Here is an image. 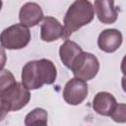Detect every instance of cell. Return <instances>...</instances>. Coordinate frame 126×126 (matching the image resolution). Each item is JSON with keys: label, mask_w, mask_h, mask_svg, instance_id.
Segmentation results:
<instances>
[{"label": "cell", "mask_w": 126, "mask_h": 126, "mask_svg": "<svg viewBox=\"0 0 126 126\" xmlns=\"http://www.w3.org/2000/svg\"><path fill=\"white\" fill-rule=\"evenodd\" d=\"M57 71L54 63L49 59H39L28 62L22 69V85L30 90H37L44 84L55 82Z\"/></svg>", "instance_id": "6da1fadb"}, {"label": "cell", "mask_w": 126, "mask_h": 126, "mask_svg": "<svg viewBox=\"0 0 126 126\" xmlns=\"http://www.w3.org/2000/svg\"><path fill=\"white\" fill-rule=\"evenodd\" d=\"M94 17L93 4L87 0H77L68 8L64 17V35L67 39L82 27L90 24Z\"/></svg>", "instance_id": "7a4b0ae2"}, {"label": "cell", "mask_w": 126, "mask_h": 126, "mask_svg": "<svg viewBox=\"0 0 126 126\" xmlns=\"http://www.w3.org/2000/svg\"><path fill=\"white\" fill-rule=\"evenodd\" d=\"M31 40L29 28L22 24H16L3 30L0 33L1 45L10 50H17L26 47Z\"/></svg>", "instance_id": "3957f363"}, {"label": "cell", "mask_w": 126, "mask_h": 126, "mask_svg": "<svg viewBox=\"0 0 126 126\" xmlns=\"http://www.w3.org/2000/svg\"><path fill=\"white\" fill-rule=\"evenodd\" d=\"M30 99V91L25 88L22 83L18 82H16L0 94V100L8 112L18 111L24 108L29 103Z\"/></svg>", "instance_id": "277c9868"}, {"label": "cell", "mask_w": 126, "mask_h": 126, "mask_svg": "<svg viewBox=\"0 0 126 126\" xmlns=\"http://www.w3.org/2000/svg\"><path fill=\"white\" fill-rule=\"evenodd\" d=\"M70 70L73 72L75 78L85 82L90 81L97 75L99 70V61L93 53L83 51L75 59Z\"/></svg>", "instance_id": "5b68a950"}, {"label": "cell", "mask_w": 126, "mask_h": 126, "mask_svg": "<svg viewBox=\"0 0 126 126\" xmlns=\"http://www.w3.org/2000/svg\"><path fill=\"white\" fill-rule=\"evenodd\" d=\"M89 86L88 84L78 78L69 80L63 90L64 100L71 105H78L82 103L88 95Z\"/></svg>", "instance_id": "8992f818"}, {"label": "cell", "mask_w": 126, "mask_h": 126, "mask_svg": "<svg viewBox=\"0 0 126 126\" xmlns=\"http://www.w3.org/2000/svg\"><path fill=\"white\" fill-rule=\"evenodd\" d=\"M122 33L116 29L103 30L97 37L98 48L106 53L116 51L122 44Z\"/></svg>", "instance_id": "52a82bcc"}, {"label": "cell", "mask_w": 126, "mask_h": 126, "mask_svg": "<svg viewBox=\"0 0 126 126\" xmlns=\"http://www.w3.org/2000/svg\"><path fill=\"white\" fill-rule=\"evenodd\" d=\"M43 19V12L41 7L34 2H28L24 4L19 12V20L22 25L29 27H35Z\"/></svg>", "instance_id": "ba28073f"}, {"label": "cell", "mask_w": 126, "mask_h": 126, "mask_svg": "<svg viewBox=\"0 0 126 126\" xmlns=\"http://www.w3.org/2000/svg\"><path fill=\"white\" fill-rule=\"evenodd\" d=\"M114 1L110 0H96L94 1L93 7L94 11L97 16L99 22L105 25L113 24L118 18L119 9L114 6Z\"/></svg>", "instance_id": "9c48e42d"}, {"label": "cell", "mask_w": 126, "mask_h": 126, "mask_svg": "<svg viewBox=\"0 0 126 126\" xmlns=\"http://www.w3.org/2000/svg\"><path fill=\"white\" fill-rule=\"evenodd\" d=\"M64 35V29L60 22L53 17L43 18L40 26V38L45 42L57 40Z\"/></svg>", "instance_id": "30bf717a"}, {"label": "cell", "mask_w": 126, "mask_h": 126, "mask_svg": "<svg viewBox=\"0 0 126 126\" xmlns=\"http://www.w3.org/2000/svg\"><path fill=\"white\" fill-rule=\"evenodd\" d=\"M116 106L117 101L113 94H111L110 93L99 92L94 96L93 108L99 115L110 116Z\"/></svg>", "instance_id": "8fae6325"}, {"label": "cell", "mask_w": 126, "mask_h": 126, "mask_svg": "<svg viewBox=\"0 0 126 126\" xmlns=\"http://www.w3.org/2000/svg\"><path fill=\"white\" fill-rule=\"evenodd\" d=\"M83 52L82 47L73 40L66 39L59 47V56L62 63L67 67L71 68L75 59Z\"/></svg>", "instance_id": "7c38bea8"}, {"label": "cell", "mask_w": 126, "mask_h": 126, "mask_svg": "<svg viewBox=\"0 0 126 126\" xmlns=\"http://www.w3.org/2000/svg\"><path fill=\"white\" fill-rule=\"evenodd\" d=\"M47 111L43 108L36 107L29 112L25 117L26 126H47Z\"/></svg>", "instance_id": "4fadbf2b"}, {"label": "cell", "mask_w": 126, "mask_h": 126, "mask_svg": "<svg viewBox=\"0 0 126 126\" xmlns=\"http://www.w3.org/2000/svg\"><path fill=\"white\" fill-rule=\"evenodd\" d=\"M15 83L16 80L11 71L7 69H2L0 71V94Z\"/></svg>", "instance_id": "5bb4252c"}, {"label": "cell", "mask_w": 126, "mask_h": 126, "mask_svg": "<svg viewBox=\"0 0 126 126\" xmlns=\"http://www.w3.org/2000/svg\"><path fill=\"white\" fill-rule=\"evenodd\" d=\"M126 105L124 103H117V106L113 110V112L110 114V117L113 121L117 123H125L126 121Z\"/></svg>", "instance_id": "9a60e30c"}, {"label": "cell", "mask_w": 126, "mask_h": 126, "mask_svg": "<svg viewBox=\"0 0 126 126\" xmlns=\"http://www.w3.org/2000/svg\"><path fill=\"white\" fill-rule=\"evenodd\" d=\"M6 61H7V55L5 52V48L2 45H0V71L4 68Z\"/></svg>", "instance_id": "2e32d148"}, {"label": "cell", "mask_w": 126, "mask_h": 126, "mask_svg": "<svg viewBox=\"0 0 126 126\" xmlns=\"http://www.w3.org/2000/svg\"><path fill=\"white\" fill-rule=\"evenodd\" d=\"M7 113H8V111L5 109V107L3 106V104H2V102L0 100V122H2L5 119Z\"/></svg>", "instance_id": "e0dca14e"}, {"label": "cell", "mask_w": 126, "mask_h": 126, "mask_svg": "<svg viewBox=\"0 0 126 126\" xmlns=\"http://www.w3.org/2000/svg\"><path fill=\"white\" fill-rule=\"evenodd\" d=\"M2 4H3L2 1H0V11H1V8H2Z\"/></svg>", "instance_id": "ac0fdd59"}]
</instances>
